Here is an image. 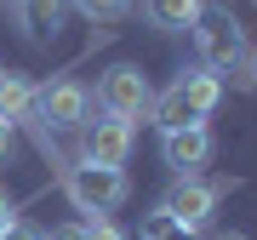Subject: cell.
Returning a JSON list of instances; mask_svg holds the SVG:
<instances>
[{
  "label": "cell",
  "instance_id": "obj_3",
  "mask_svg": "<svg viewBox=\"0 0 257 240\" xmlns=\"http://www.w3.org/2000/svg\"><path fill=\"white\" fill-rule=\"evenodd\" d=\"M63 189H69V200H74V212H114V206H126V194H132V177L126 166H86V160H74V166H63Z\"/></svg>",
  "mask_w": 257,
  "mask_h": 240
},
{
  "label": "cell",
  "instance_id": "obj_20",
  "mask_svg": "<svg viewBox=\"0 0 257 240\" xmlns=\"http://www.w3.org/2000/svg\"><path fill=\"white\" fill-rule=\"evenodd\" d=\"M246 74H251V86H257V46H251V63H246Z\"/></svg>",
  "mask_w": 257,
  "mask_h": 240
},
{
  "label": "cell",
  "instance_id": "obj_12",
  "mask_svg": "<svg viewBox=\"0 0 257 240\" xmlns=\"http://www.w3.org/2000/svg\"><path fill=\"white\" fill-rule=\"evenodd\" d=\"M143 240H206V234L189 229V223H177V217H166V212H149L143 217Z\"/></svg>",
  "mask_w": 257,
  "mask_h": 240
},
{
  "label": "cell",
  "instance_id": "obj_19",
  "mask_svg": "<svg viewBox=\"0 0 257 240\" xmlns=\"http://www.w3.org/2000/svg\"><path fill=\"white\" fill-rule=\"evenodd\" d=\"M211 240H251V234H240V229H229V234H211Z\"/></svg>",
  "mask_w": 257,
  "mask_h": 240
},
{
  "label": "cell",
  "instance_id": "obj_16",
  "mask_svg": "<svg viewBox=\"0 0 257 240\" xmlns=\"http://www.w3.org/2000/svg\"><path fill=\"white\" fill-rule=\"evenodd\" d=\"M86 240H126V234H120L109 217H92V223H86Z\"/></svg>",
  "mask_w": 257,
  "mask_h": 240
},
{
  "label": "cell",
  "instance_id": "obj_9",
  "mask_svg": "<svg viewBox=\"0 0 257 240\" xmlns=\"http://www.w3.org/2000/svg\"><path fill=\"white\" fill-rule=\"evenodd\" d=\"M63 12H69V0H18L12 18H18L23 40L46 46V40H57V29H63Z\"/></svg>",
  "mask_w": 257,
  "mask_h": 240
},
{
  "label": "cell",
  "instance_id": "obj_1",
  "mask_svg": "<svg viewBox=\"0 0 257 240\" xmlns=\"http://www.w3.org/2000/svg\"><path fill=\"white\" fill-rule=\"evenodd\" d=\"M194 52H200V69H211L223 80V74H234V80H251L246 63H251V40H246V23L234 18L229 6H200V18H194Z\"/></svg>",
  "mask_w": 257,
  "mask_h": 240
},
{
  "label": "cell",
  "instance_id": "obj_17",
  "mask_svg": "<svg viewBox=\"0 0 257 240\" xmlns=\"http://www.w3.org/2000/svg\"><path fill=\"white\" fill-rule=\"evenodd\" d=\"M46 240H86V223H57Z\"/></svg>",
  "mask_w": 257,
  "mask_h": 240
},
{
  "label": "cell",
  "instance_id": "obj_18",
  "mask_svg": "<svg viewBox=\"0 0 257 240\" xmlns=\"http://www.w3.org/2000/svg\"><path fill=\"white\" fill-rule=\"evenodd\" d=\"M12 217H18V206H12V194H6V189H0V234H6V229H12Z\"/></svg>",
  "mask_w": 257,
  "mask_h": 240
},
{
  "label": "cell",
  "instance_id": "obj_13",
  "mask_svg": "<svg viewBox=\"0 0 257 240\" xmlns=\"http://www.w3.org/2000/svg\"><path fill=\"white\" fill-rule=\"evenodd\" d=\"M80 18H92V23H114V18H126L138 0H69Z\"/></svg>",
  "mask_w": 257,
  "mask_h": 240
},
{
  "label": "cell",
  "instance_id": "obj_6",
  "mask_svg": "<svg viewBox=\"0 0 257 240\" xmlns=\"http://www.w3.org/2000/svg\"><path fill=\"white\" fill-rule=\"evenodd\" d=\"M92 120V92H86L80 80H69V74H57V80L35 86V126L46 132H74Z\"/></svg>",
  "mask_w": 257,
  "mask_h": 240
},
{
  "label": "cell",
  "instance_id": "obj_14",
  "mask_svg": "<svg viewBox=\"0 0 257 240\" xmlns=\"http://www.w3.org/2000/svg\"><path fill=\"white\" fill-rule=\"evenodd\" d=\"M18 160V132H12V120H0V166H12Z\"/></svg>",
  "mask_w": 257,
  "mask_h": 240
},
{
  "label": "cell",
  "instance_id": "obj_15",
  "mask_svg": "<svg viewBox=\"0 0 257 240\" xmlns=\"http://www.w3.org/2000/svg\"><path fill=\"white\" fill-rule=\"evenodd\" d=\"M0 240H46V229H35V223H23V217H12V229L0 234Z\"/></svg>",
  "mask_w": 257,
  "mask_h": 240
},
{
  "label": "cell",
  "instance_id": "obj_10",
  "mask_svg": "<svg viewBox=\"0 0 257 240\" xmlns=\"http://www.w3.org/2000/svg\"><path fill=\"white\" fill-rule=\"evenodd\" d=\"M206 0H143V18L149 29H160V35H189L194 18H200Z\"/></svg>",
  "mask_w": 257,
  "mask_h": 240
},
{
  "label": "cell",
  "instance_id": "obj_4",
  "mask_svg": "<svg viewBox=\"0 0 257 240\" xmlns=\"http://www.w3.org/2000/svg\"><path fill=\"white\" fill-rule=\"evenodd\" d=\"M149 103H155V86L138 63H114L97 74V92H92V109L103 114H120V120H143Z\"/></svg>",
  "mask_w": 257,
  "mask_h": 240
},
{
  "label": "cell",
  "instance_id": "obj_5",
  "mask_svg": "<svg viewBox=\"0 0 257 240\" xmlns=\"http://www.w3.org/2000/svg\"><path fill=\"white\" fill-rule=\"evenodd\" d=\"M229 189H234V177H177V183L160 194L155 212L177 217V223H189V229H206L211 212L223 206V194H229Z\"/></svg>",
  "mask_w": 257,
  "mask_h": 240
},
{
  "label": "cell",
  "instance_id": "obj_8",
  "mask_svg": "<svg viewBox=\"0 0 257 240\" xmlns=\"http://www.w3.org/2000/svg\"><path fill=\"white\" fill-rule=\"evenodd\" d=\"M132 143H138V126L120 120V114H103V120L80 126V155L74 160H86V166H126Z\"/></svg>",
  "mask_w": 257,
  "mask_h": 240
},
{
  "label": "cell",
  "instance_id": "obj_11",
  "mask_svg": "<svg viewBox=\"0 0 257 240\" xmlns=\"http://www.w3.org/2000/svg\"><path fill=\"white\" fill-rule=\"evenodd\" d=\"M35 114V80L29 74H12V69H0V120H29Z\"/></svg>",
  "mask_w": 257,
  "mask_h": 240
},
{
  "label": "cell",
  "instance_id": "obj_2",
  "mask_svg": "<svg viewBox=\"0 0 257 240\" xmlns=\"http://www.w3.org/2000/svg\"><path fill=\"white\" fill-rule=\"evenodd\" d=\"M223 103V80L211 69H183V74H172V86L149 103V114H155V126H189V120H206L211 109Z\"/></svg>",
  "mask_w": 257,
  "mask_h": 240
},
{
  "label": "cell",
  "instance_id": "obj_7",
  "mask_svg": "<svg viewBox=\"0 0 257 240\" xmlns=\"http://www.w3.org/2000/svg\"><path fill=\"white\" fill-rule=\"evenodd\" d=\"M217 155V138H211L206 120H189V126H166L160 132V160L177 177H200V166H211Z\"/></svg>",
  "mask_w": 257,
  "mask_h": 240
},
{
  "label": "cell",
  "instance_id": "obj_21",
  "mask_svg": "<svg viewBox=\"0 0 257 240\" xmlns=\"http://www.w3.org/2000/svg\"><path fill=\"white\" fill-rule=\"evenodd\" d=\"M0 6H18V0H0Z\"/></svg>",
  "mask_w": 257,
  "mask_h": 240
}]
</instances>
